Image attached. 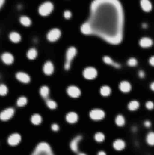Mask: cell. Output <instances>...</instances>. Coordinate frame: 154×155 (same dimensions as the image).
Listing matches in <instances>:
<instances>
[{
    "label": "cell",
    "instance_id": "obj_1",
    "mask_svg": "<svg viewBox=\"0 0 154 155\" xmlns=\"http://www.w3.org/2000/svg\"><path fill=\"white\" fill-rule=\"evenodd\" d=\"M125 15L119 0H94L90 15L81 26L85 35L101 38L112 45H117L124 36Z\"/></svg>",
    "mask_w": 154,
    "mask_h": 155
},
{
    "label": "cell",
    "instance_id": "obj_2",
    "mask_svg": "<svg viewBox=\"0 0 154 155\" xmlns=\"http://www.w3.org/2000/svg\"><path fill=\"white\" fill-rule=\"evenodd\" d=\"M54 6L50 2L47 1L40 5L39 8V13L43 17H47L53 11Z\"/></svg>",
    "mask_w": 154,
    "mask_h": 155
},
{
    "label": "cell",
    "instance_id": "obj_3",
    "mask_svg": "<svg viewBox=\"0 0 154 155\" xmlns=\"http://www.w3.org/2000/svg\"><path fill=\"white\" fill-rule=\"evenodd\" d=\"M76 54V50L74 47H70L67 51L66 62L64 65L66 70H68L70 68L72 60L74 58Z\"/></svg>",
    "mask_w": 154,
    "mask_h": 155
},
{
    "label": "cell",
    "instance_id": "obj_4",
    "mask_svg": "<svg viewBox=\"0 0 154 155\" xmlns=\"http://www.w3.org/2000/svg\"><path fill=\"white\" fill-rule=\"evenodd\" d=\"M105 112L102 109H94L91 110L90 113V116L92 119L99 121L103 119L105 117Z\"/></svg>",
    "mask_w": 154,
    "mask_h": 155
},
{
    "label": "cell",
    "instance_id": "obj_5",
    "mask_svg": "<svg viewBox=\"0 0 154 155\" xmlns=\"http://www.w3.org/2000/svg\"><path fill=\"white\" fill-rule=\"evenodd\" d=\"M83 75L86 79H93L96 78L97 75V71L94 67H87L84 70Z\"/></svg>",
    "mask_w": 154,
    "mask_h": 155
},
{
    "label": "cell",
    "instance_id": "obj_6",
    "mask_svg": "<svg viewBox=\"0 0 154 155\" xmlns=\"http://www.w3.org/2000/svg\"><path fill=\"white\" fill-rule=\"evenodd\" d=\"M61 35L60 30L58 28L51 29L47 34V38L50 42H53L57 41Z\"/></svg>",
    "mask_w": 154,
    "mask_h": 155
},
{
    "label": "cell",
    "instance_id": "obj_7",
    "mask_svg": "<svg viewBox=\"0 0 154 155\" xmlns=\"http://www.w3.org/2000/svg\"><path fill=\"white\" fill-rule=\"evenodd\" d=\"M140 6L144 12L148 13L153 9V5L150 0H140Z\"/></svg>",
    "mask_w": 154,
    "mask_h": 155
},
{
    "label": "cell",
    "instance_id": "obj_8",
    "mask_svg": "<svg viewBox=\"0 0 154 155\" xmlns=\"http://www.w3.org/2000/svg\"><path fill=\"white\" fill-rule=\"evenodd\" d=\"M139 44L142 48H148L153 45V41L152 39L149 37H143L140 39Z\"/></svg>",
    "mask_w": 154,
    "mask_h": 155
},
{
    "label": "cell",
    "instance_id": "obj_9",
    "mask_svg": "<svg viewBox=\"0 0 154 155\" xmlns=\"http://www.w3.org/2000/svg\"><path fill=\"white\" fill-rule=\"evenodd\" d=\"M14 113V109L11 107L7 108L1 113L0 118L2 120L7 121L12 118Z\"/></svg>",
    "mask_w": 154,
    "mask_h": 155
},
{
    "label": "cell",
    "instance_id": "obj_10",
    "mask_svg": "<svg viewBox=\"0 0 154 155\" xmlns=\"http://www.w3.org/2000/svg\"><path fill=\"white\" fill-rule=\"evenodd\" d=\"M67 93L70 96L76 98L81 95V90L75 86H70L67 89Z\"/></svg>",
    "mask_w": 154,
    "mask_h": 155
},
{
    "label": "cell",
    "instance_id": "obj_11",
    "mask_svg": "<svg viewBox=\"0 0 154 155\" xmlns=\"http://www.w3.org/2000/svg\"><path fill=\"white\" fill-rule=\"evenodd\" d=\"M119 88L123 93H129L132 89L131 84L129 81L123 80L119 84Z\"/></svg>",
    "mask_w": 154,
    "mask_h": 155
},
{
    "label": "cell",
    "instance_id": "obj_12",
    "mask_svg": "<svg viewBox=\"0 0 154 155\" xmlns=\"http://www.w3.org/2000/svg\"><path fill=\"white\" fill-rule=\"evenodd\" d=\"M21 141V136L18 133H14L9 137L8 142L11 146H16Z\"/></svg>",
    "mask_w": 154,
    "mask_h": 155
},
{
    "label": "cell",
    "instance_id": "obj_13",
    "mask_svg": "<svg viewBox=\"0 0 154 155\" xmlns=\"http://www.w3.org/2000/svg\"><path fill=\"white\" fill-rule=\"evenodd\" d=\"M103 61L108 65L112 66L116 69L121 68V64L113 60L111 57L108 56H105L103 58Z\"/></svg>",
    "mask_w": 154,
    "mask_h": 155
},
{
    "label": "cell",
    "instance_id": "obj_14",
    "mask_svg": "<svg viewBox=\"0 0 154 155\" xmlns=\"http://www.w3.org/2000/svg\"><path fill=\"white\" fill-rule=\"evenodd\" d=\"M113 146L116 150L121 151L125 148L126 143L124 141L121 139H117L113 142Z\"/></svg>",
    "mask_w": 154,
    "mask_h": 155
},
{
    "label": "cell",
    "instance_id": "obj_15",
    "mask_svg": "<svg viewBox=\"0 0 154 155\" xmlns=\"http://www.w3.org/2000/svg\"><path fill=\"white\" fill-rule=\"evenodd\" d=\"M16 77L19 81L22 83H28L30 81V77L28 74L22 72H18L16 74Z\"/></svg>",
    "mask_w": 154,
    "mask_h": 155
},
{
    "label": "cell",
    "instance_id": "obj_16",
    "mask_svg": "<svg viewBox=\"0 0 154 155\" xmlns=\"http://www.w3.org/2000/svg\"><path fill=\"white\" fill-rule=\"evenodd\" d=\"M43 70L46 75H51L54 71V66L52 63L50 61H47L44 64Z\"/></svg>",
    "mask_w": 154,
    "mask_h": 155
},
{
    "label": "cell",
    "instance_id": "obj_17",
    "mask_svg": "<svg viewBox=\"0 0 154 155\" xmlns=\"http://www.w3.org/2000/svg\"><path fill=\"white\" fill-rule=\"evenodd\" d=\"M1 59L3 62L7 64H11L14 61V57L9 53H5L1 55Z\"/></svg>",
    "mask_w": 154,
    "mask_h": 155
},
{
    "label": "cell",
    "instance_id": "obj_18",
    "mask_svg": "<svg viewBox=\"0 0 154 155\" xmlns=\"http://www.w3.org/2000/svg\"><path fill=\"white\" fill-rule=\"evenodd\" d=\"M78 117L75 112H70L66 116V120L70 123H75L78 120Z\"/></svg>",
    "mask_w": 154,
    "mask_h": 155
},
{
    "label": "cell",
    "instance_id": "obj_19",
    "mask_svg": "<svg viewBox=\"0 0 154 155\" xmlns=\"http://www.w3.org/2000/svg\"><path fill=\"white\" fill-rule=\"evenodd\" d=\"M116 124L119 127H123L125 124V119L124 116L122 114H118L117 115L115 119Z\"/></svg>",
    "mask_w": 154,
    "mask_h": 155
},
{
    "label": "cell",
    "instance_id": "obj_20",
    "mask_svg": "<svg viewBox=\"0 0 154 155\" xmlns=\"http://www.w3.org/2000/svg\"><path fill=\"white\" fill-rule=\"evenodd\" d=\"M140 106V103L136 100H132L128 104V107L129 110L131 111H136L138 109Z\"/></svg>",
    "mask_w": 154,
    "mask_h": 155
},
{
    "label": "cell",
    "instance_id": "obj_21",
    "mask_svg": "<svg viewBox=\"0 0 154 155\" xmlns=\"http://www.w3.org/2000/svg\"><path fill=\"white\" fill-rule=\"evenodd\" d=\"M19 22L23 26L26 27L29 26L31 25L32 21L30 18L27 16H23L19 18Z\"/></svg>",
    "mask_w": 154,
    "mask_h": 155
},
{
    "label": "cell",
    "instance_id": "obj_22",
    "mask_svg": "<svg viewBox=\"0 0 154 155\" xmlns=\"http://www.w3.org/2000/svg\"><path fill=\"white\" fill-rule=\"evenodd\" d=\"M10 39L12 42L14 43H18L21 40V36L16 32H12L10 33L9 36Z\"/></svg>",
    "mask_w": 154,
    "mask_h": 155
},
{
    "label": "cell",
    "instance_id": "obj_23",
    "mask_svg": "<svg viewBox=\"0 0 154 155\" xmlns=\"http://www.w3.org/2000/svg\"><path fill=\"white\" fill-rule=\"evenodd\" d=\"M100 93L104 97L108 96L111 93V89L108 86L104 85L100 88Z\"/></svg>",
    "mask_w": 154,
    "mask_h": 155
},
{
    "label": "cell",
    "instance_id": "obj_24",
    "mask_svg": "<svg viewBox=\"0 0 154 155\" xmlns=\"http://www.w3.org/2000/svg\"><path fill=\"white\" fill-rule=\"evenodd\" d=\"M40 93L41 95L45 99H48L49 94V88L46 86H43L40 88Z\"/></svg>",
    "mask_w": 154,
    "mask_h": 155
},
{
    "label": "cell",
    "instance_id": "obj_25",
    "mask_svg": "<svg viewBox=\"0 0 154 155\" xmlns=\"http://www.w3.org/2000/svg\"><path fill=\"white\" fill-rule=\"evenodd\" d=\"M146 141L148 144L150 146H154V132H149L146 137Z\"/></svg>",
    "mask_w": 154,
    "mask_h": 155
},
{
    "label": "cell",
    "instance_id": "obj_26",
    "mask_svg": "<svg viewBox=\"0 0 154 155\" xmlns=\"http://www.w3.org/2000/svg\"><path fill=\"white\" fill-rule=\"evenodd\" d=\"M31 120L34 125H39L41 122L42 118L38 114H35L32 116Z\"/></svg>",
    "mask_w": 154,
    "mask_h": 155
},
{
    "label": "cell",
    "instance_id": "obj_27",
    "mask_svg": "<svg viewBox=\"0 0 154 155\" xmlns=\"http://www.w3.org/2000/svg\"><path fill=\"white\" fill-rule=\"evenodd\" d=\"M37 55V52L34 48H32L28 50L27 54L28 58L30 60H34L36 58Z\"/></svg>",
    "mask_w": 154,
    "mask_h": 155
},
{
    "label": "cell",
    "instance_id": "obj_28",
    "mask_svg": "<svg viewBox=\"0 0 154 155\" xmlns=\"http://www.w3.org/2000/svg\"><path fill=\"white\" fill-rule=\"evenodd\" d=\"M81 138L80 137H77L75 138L71 142V147L74 151L76 152L78 150V144Z\"/></svg>",
    "mask_w": 154,
    "mask_h": 155
},
{
    "label": "cell",
    "instance_id": "obj_29",
    "mask_svg": "<svg viewBox=\"0 0 154 155\" xmlns=\"http://www.w3.org/2000/svg\"><path fill=\"white\" fill-rule=\"evenodd\" d=\"M27 103V99L24 96L19 97L17 101V104L19 107L24 106Z\"/></svg>",
    "mask_w": 154,
    "mask_h": 155
},
{
    "label": "cell",
    "instance_id": "obj_30",
    "mask_svg": "<svg viewBox=\"0 0 154 155\" xmlns=\"http://www.w3.org/2000/svg\"><path fill=\"white\" fill-rule=\"evenodd\" d=\"M95 138L98 142H102L105 140V136L102 132H98L95 134Z\"/></svg>",
    "mask_w": 154,
    "mask_h": 155
},
{
    "label": "cell",
    "instance_id": "obj_31",
    "mask_svg": "<svg viewBox=\"0 0 154 155\" xmlns=\"http://www.w3.org/2000/svg\"><path fill=\"white\" fill-rule=\"evenodd\" d=\"M127 64L130 67H135L138 64V60L134 57H131L128 60Z\"/></svg>",
    "mask_w": 154,
    "mask_h": 155
},
{
    "label": "cell",
    "instance_id": "obj_32",
    "mask_svg": "<svg viewBox=\"0 0 154 155\" xmlns=\"http://www.w3.org/2000/svg\"><path fill=\"white\" fill-rule=\"evenodd\" d=\"M46 102L48 107H49L51 109H55L57 107V104L53 100L49 99L48 98V99H46Z\"/></svg>",
    "mask_w": 154,
    "mask_h": 155
},
{
    "label": "cell",
    "instance_id": "obj_33",
    "mask_svg": "<svg viewBox=\"0 0 154 155\" xmlns=\"http://www.w3.org/2000/svg\"><path fill=\"white\" fill-rule=\"evenodd\" d=\"M7 88L4 85H1L0 86V94L2 96L7 95Z\"/></svg>",
    "mask_w": 154,
    "mask_h": 155
},
{
    "label": "cell",
    "instance_id": "obj_34",
    "mask_svg": "<svg viewBox=\"0 0 154 155\" xmlns=\"http://www.w3.org/2000/svg\"><path fill=\"white\" fill-rule=\"evenodd\" d=\"M146 107L148 110H152L154 108V103L152 101H148L146 103Z\"/></svg>",
    "mask_w": 154,
    "mask_h": 155
},
{
    "label": "cell",
    "instance_id": "obj_35",
    "mask_svg": "<svg viewBox=\"0 0 154 155\" xmlns=\"http://www.w3.org/2000/svg\"><path fill=\"white\" fill-rule=\"evenodd\" d=\"M64 16L66 19H70L72 17V12L69 10L66 11L64 12Z\"/></svg>",
    "mask_w": 154,
    "mask_h": 155
},
{
    "label": "cell",
    "instance_id": "obj_36",
    "mask_svg": "<svg viewBox=\"0 0 154 155\" xmlns=\"http://www.w3.org/2000/svg\"><path fill=\"white\" fill-rule=\"evenodd\" d=\"M138 75L140 78H144L145 76V73L143 70H140L138 73Z\"/></svg>",
    "mask_w": 154,
    "mask_h": 155
},
{
    "label": "cell",
    "instance_id": "obj_37",
    "mask_svg": "<svg viewBox=\"0 0 154 155\" xmlns=\"http://www.w3.org/2000/svg\"><path fill=\"white\" fill-rule=\"evenodd\" d=\"M149 63L152 66L154 67V55L151 56L149 60Z\"/></svg>",
    "mask_w": 154,
    "mask_h": 155
},
{
    "label": "cell",
    "instance_id": "obj_38",
    "mask_svg": "<svg viewBox=\"0 0 154 155\" xmlns=\"http://www.w3.org/2000/svg\"><path fill=\"white\" fill-rule=\"evenodd\" d=\"M144 125L146 128H150L151 125V122L149 120L145 121L144 122Z\"/></svg>",
    "mask_w": 154,
    "mask_h": 155
},
{
    "label": "cell",
    "instance_id": "obj_39",
    "mask_svg": "<svg viewBox=\"0 0 154 155\" xmlns=\"http://www.w3.org/2000/svg\"><path fill=\"white\" fill-rule=\"evenodd\" d=\"M52 129L54 131H57L59 130V126L58 124H53L52 125Z\"/></svg>",
    "mask_w": 154,
    "mask_h": 155
},
{
    "label": "cell",
    "instance_id": "obj_40",
    "mask_svg": "<svg viewBox=\"0 0 154 155\" xmlns=\"http://www.w3.org/2000/svg\"><path fill=\"white\" fill-rule=\"evenodd\" d=\"M150 88L152 91H154V81H153L150 84Z\"/></svg>",
    "mask_w": 154,
    "mask_h": 155
},
{
    "label": "cell",
    "instance_id": "obj_41",
    "mask_svg": "<svg viewBox=\"0 0 154 155\" xmlns=\"http://www.w3.org/2000/svg\"><path fill=\"white\" fill-rule=\"evenodd\" d=\"M98 155H106L105 152L104 151H100L99 152Z\"/></svg>",
    "mask_w": 154,
    "mask_h": 155
},
{
    "label": "cell",
    "instance_id": "obj_42",
    "mask_svg": "<svg viewBox=\"0 0 154 155\" xmlns=\"http://www.w3.org/2000/svg\"><path fill=\"white\" fill-rule=\"evenodd\" d=\"M4 1H5V0H0V2H1V6H2V4H3V3H4Z\"/></svg>",
    "mask_w": 154,
    "mask_h": 155
},
{
    "label": "cell",
    "instance_id": "obj_43",
    "mask_svg": "<svg viewBox=\"0 0 154 155\" xmlns=\"http://www.w3.org/2000/svg\"><path fill=\"white\" fill-rule=\"evenodd\" d=\"M79 155H86V154H84V153H81L79 154Z\"/></svg>",
    "mask_w": 154,
    "mask_h": 155
}]
</instances>
